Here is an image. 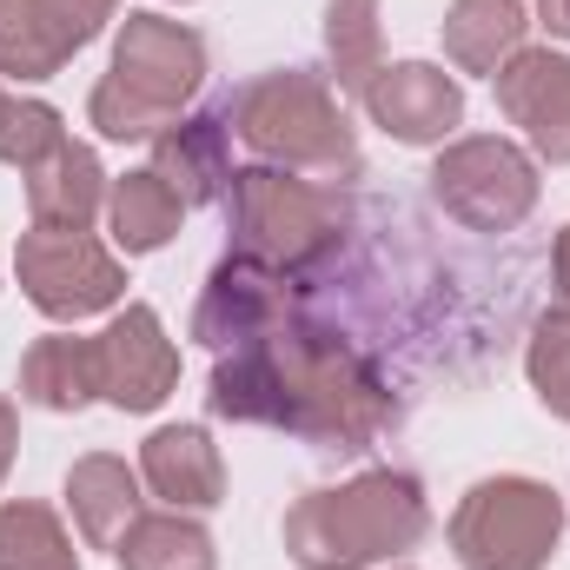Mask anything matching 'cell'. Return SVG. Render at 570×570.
<instances>
[{"instance_id": "obj_1", "label": "cell", "mask_w": 570, "mask_h": 570, "mask_svg": "<svg viewBox=\"0 0 570 570\" xmlns=\"http://www.w3.org/2000/svg\"><path fill=\"white\" fill-rule=\"evenodd\" d=\"M206 412L226 425L292 431L318 451H372L392 419V392L332 325L292 312L266 338L219 352Z\"/></svg>"}, {"instance_id": "obj_2", "label": "cell", "mask_w": 570, "mask_h": 570, "mask_svg": "<svg viewBox=\"0 0 570 570\" xmlns=\"http://www.w3.org/2000/svg\"><path fill=\"white\" fill-rule=\"evenodd\" d=\"M431 531V498L412 471H358L345 484H318L292 498L279 518L285 558L298 570H372L419 551Z\"/></svg>"}, {"instance_id": "obj_3", "label": "cell", "mask_w": 570, "mask_h": 570, "mask_svg": "<svg viewBox=\"0 0 570 570\" xmlns=\"http://www.w3.org/2000/svg\"><path fill=\"white\" fill-rule=\"evenodd\" d=\"M206 87V40L173 13H127L114 33V67L87 94V120L100 140H159L186 100Z\"/></svg>"}, {"instance_id": "obj_4", "label": "cell", "mask_w": 570, "mask_h": 570, "mask_svg": "<svg viewBox=\"0 0 570 570\" xmlns=\"http://www.w3.org/2000/svg\"><path fill=\"white\" fill-rule=\"evenodd\" d=\"M226 127L246 140L259 166H285L305 179H358V134L345 120V94L312 67H273L253 73L226 100Z\"/></svg>"}, {"instance_id": "obj_5", "label": "cell", "mask_w": 570, "mask_h": 570, "mask_svg": "<svg viewBox=\"0 0 570 570\" xmlns=\"http://www.w3.org/2000/svg\"><path fill=\"white\" fill-rule=\"evenodd\" d=\"M219 206H226L233 253L279 279L312 273L352 233V199L332 179H305L285 166H233V186Z\"/></svg>"}, {"instance_id": "obj_6", "label": "cell", "mask_w": 570, "mask_h": 570, "mask_svg": "<svg viewBox=\"0 0 570 570\" xmlns=\"http://www.w3.org/2000/svg\"><path fill=\"white\" fill-rule=\"evenodd\" d=\"M444 538L464 570H551L558 544H564V491H551L544 478H524V471L478 478L458 498Z\"/></svg>"}, {"instance_id": "obj_7", "label": "cell", "mask_w": 570, "mask_h": 570, "mask_svg": "<svg viewBox=\"0 0 570 570\" xmlns=\"http://www.w3.org/2000/svg\"><path fill=\"white\" fill-rule=\"evenodd\" d=\"M544 179L538 159L504 134H464L444 140L431 159V199L464 226V233H518L538 206Z\"/></svg>"}, {"instance_id": "obj_8", "label": "cell", "mask_w": 570, "mask_h": 570, "mask_svg": "<svg viewBox=\"0 0 570 570\" xmlns=\"http://www.w3.org/2000/svg\"><path fill=\"white\" fill-rule=\"evenodd\" d=\"M13 273L20 292L40 318L53 325H80V318H100V312H120L127 298V266L114 246H100L94 233H53V226H33L20 233L13 246Z\"/></svg>"}, {"instance_id": "obj_9", "label": "cell", "mask_w": 570, "mask_h": 570, "mask_svg": "<svg viewBox=\"0 0 570 570\" xmlns=\"http://www.w3.org/2000/svg\"><path fill=\"white\" fill-rule=\"evenodd\" d=\"M94 358H100V399L114 412H159L179 385V345L140 298L107 318V332L94 338Z\"/></svg>"}, {"instance_id": "obj_10", "label": "cell", "mask_w": 570, "mask_h": 570, "mask_svg": "<svg viewBox=\"0 0 570 570\" xmlns=\"http://www.w3.org/2000/svg\"><path fill=\"white\" fill-rule=\"evenodd\" d=\"M498 114L524 134L531 159L570 166V53L558 47H518L498 73H491Z\"/></svg>"}, {"instance_id": "obj_11", "label": "cell", "mask_w": 570, "mask_h": 570, "mask_svg": "<svg viewBox=\"0 0 570 570\" xmlns=\"http://www.w3.org/2000/svg\"><path fill=\"white\" fill-rule=\"evenodd\" d=\"M365 114L399 146H444L464 127V87L438 60H385L365 87Z\"/></svg>"}, {"instance_id": "obj_12", "label": "cell", "mask_w": 570, "mask_h": 570, "mask_svg": "<svg viewBox=\"0 0 570 570\" xmlns=\"http://www.w3.org/2000/svg\"><path fill=\"white\" fill-rule=\"evenodd\" d=\"M285 318H292V279L253 266V259H239V253H226L213 266L206 292H199V305H193V338L206 352H233V345L266 338Z\"/></svg>"}, {"instance_id": "obj_13", "label": "cell", "mask_w": 570, "mask_h": 570, "mask_svg": "<svg viewBox=\"0 0 570 570\" xmlns=\"http://www.w3.org/2000/svg\"><path fill=\"white\" fill-rule=\"evenodd\" d=\"M140 484L166 511H219L226 504V458L206 425H159L140 444Z\"/></svg>"}, {"instance_id": "obj_14", "label": "cell", "mask_w": 570, "mask_h": 570, "mask_svg": "<svg viewBox=\"0 0 570 570\" xmlns=\"http://www.w3.org/2000/svg\"><path fill=\"white\" fill-rule=\"evenodd\" d=\"M153 173L193 206H219L226 186H233V127L226 114H193V120H173L159 140H153Z\"/></svg>"}, {"instance_id": "obj_15", "label": "cell", "mask_w": 570, "mask_h": 570, "mask_svg": "<svg viewBox=\"0 0 570 570\" xmlns=\"http://www.w3.org/2000/svg\"><path fill=\"white\" fill-rule=\"evenodd\" d=\"M27 179V219L33 226H53V233H87L100 213H107V166H100V153L80 140H67L60 153H47L33 173H20Z\"/></svg>"}, {"instance_id": "obj_16", "label": "cell", "mask_w": 570, "mask_h": 570, "mask_svg": "<svg viewBox=\"0 0 570 570\" xmlns=\"http://www.w3.org/2000/svg\"><path fill=\"white\" fill-rule=\"evenodd\" d=\"M140 464H127V458H114V451H87V458H73V471H67V511H73V524H80V538L94 544V551H114L120 538H127V524L146 511L140 498Z\"/></svg>"}, {"instance_id": "obj_17", "label": "cell", "mask_w": 570, "mask_h": 570, "mask_svg": "<svg viewBox=\"0 0 570 570\" xmlns=\"http://www.w3.org/2000/svg\"><path fill=\"white\" fill-rule=\"evenodd\" d=\"M438 33H444V60L458 73H484L491 80L524 47L531 13H524V0H451Z\"/></svg>"}, {"instance_id": "obj_18", "label": "cell", "mask_w": 570, "mask_h": 570, "mask_svg": "<svg viewBox=\"0 0 570 570\" xmlns=\"http://www.w3.org/2000/svg\"><path fill=\"white\" fill-rule=\"evenodd\" d=\"M20 399L40 405V412H87L100 399V358H94V338H73V332H47L27 345L20 358Z\"/></svg>"}, {"instance_id": "obj_19", "label": "cell", "mask_w": 570, "mask_h": 570, "mask_svg": "<svg viewBox=\"0 0 570 570\" xmlns=\"http://www.w3.org/2000/svg\"><path fill=\"white\" fill-rule=\"evenodd\" d=\"M179 219H186V199H179L153 166L120 173V179L107 186V233H114V253H127V259L173 246V239H179Z\"/></svg>"}, {"instance_id": "obj_20", "label": "cell", "mask_w": 570, "mask_h": 570, "mask_svg": "<svg viewBox=\"0 0 570 570\" xmlns=\"http://www.w3.org/2000/svg\"><path fill=\"white\" fill-rule=\"evenodd\" d=\"M120 570H219L213 531L193 511H140L114 544Z\"/></svg>"}, {"instance_id": "obj_21", "label": "cell", "mask_w": 570, "mask_h": 570, "mask_svg": "<svg viewBox=\"0 0 570 570\" xmlns=\"http://www.w3.org/2000/svg\"><path fill=\"white\" fill-rule=\"evenodd\" d=\"M325 60H332V87L338 94H358L379 80L385 67V20H379V0H325Z\"/></svg>"}, {"instance_id": "obj_22", "label": "cell", "mask_w": 570, "mask_h": 570, "mask_svg": "<svg viewBox=\"0 0 570 570\" xmlns=\"http://www.w3.org/2000/svg\"><path fill=\"white\" fill-rule=\"evenodd\" d=\"M0 570H80L73 531L40 498H0Z\"/></svg>"}, {"instance_id": "obj_23", "label": "cell", "mask_w": 570, "mask_h": 570, "mask_svg": "<svg viewBox=\"0 0 570 570\" xmlns=\"http://www.w3.org/2000/svg\"><path fill=\"white\" fill-rule=\"evenodd\" d=\"M524 379H531L538 405H544L551 419H564V425H570V305H551V312L531 325Z\"/></svg>"}, {"instance_id": "obj_24", "label": "cell", "mask_w": 570, "mask_h": 570, "mask_svg": "<svg viewBox=\"0 0 570 570\" xmlns=\"http://www.w3.org/2000/svg\"><path fill=\"white\" fill-rule=\"evenodd\" d=\"M67 146V120L60 107L47 100H20V94H0V166L13 173H33L47 153Z\"/></svg>"}, {"instance_id": "obj_25", "label": "cell", "mask_w": 570, "mask_h": 570, "mask_svg": "<svg viewBox=\"0 0 570 570\" xmlns=\"http://www.w3.org/2000/svg\"><path fill=\"white\" fill-rule=\"evenodd\" d=\"M0 73L7 80H53L60 60L40 27V0H0Z\"/></svg>"}, {"instance_id": "obj_26", "label": "cell", "mask_w": 570, "mask_h": 570, "mask_svg": "<svg viewBox=\"0 0 570 570\" xmlns=\"http://www.w3.org/2000/svg\"><path fill=\"white\" fill-rule=\"evenodd\" d=\"M114 13H120V0H40V27H47L53 60L67 67L80 47H94V40L107 33Z\"/></svg>"}, {"instance_id": "obj_27", "label": "cell", "mask_w": 570, "mask_h": 570, "mask_svg": "<svg viewBox=\"0 0 570 570\" xmlns=\"http://www.w3.org/2000/svg\"><path fill=\"white\" fill-rule=\"evenodd\" d=\"M13 451H20V412H13V399H0V484L13 471Z\"/></svg>"}, {"instance_id": "obj_28", "label": "cell", "mask_w": 570, "mask_h": 570, "mask_svg": "<svg viewBox=\"0 0 570 570\" xmlns=\"http://www.w3.org/2000/svg\"><path fill=\"white\" fill-rule=\"evenodd\" d=\"M551 279H558V305H570V226L558 233V246H551Z\"/></svg>"}, {"instance_id": "obj_29", "label": "cell", "mask_w": 570, "mask_h": 570, "mask_svg": "<svg viewBox=\"0 0 570 570\" xmlns=\"http://www.w3.org/2000/svg\"><path fill=\"white\" fill-rule=\"evenodd\" d=\"M538 20L551 40H570V0H538Z\"/></svg>"}]
</instances>
